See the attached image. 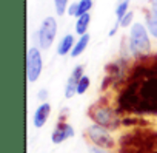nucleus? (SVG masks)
Instances as JSON below:
<instances>
[{"instance_id": "nucleus-19", "label": "nucleus", "mask_w": 157, "mask_h": 153, "mask_svg": "<svg viewBox=\"0 0 157 153\" xmlns=\"http://www.w3.org/2000/svg\"><path fill=\"white\" fill-rule=\"evenodd\" d=\"M88 153H109L108 150H105V148H102V147H91L90 150H88Z\"/></svg>"}, {"instance_id": "nucleus-3", "label": "nucleus", "mask_w": 157, "mask_h": 153, "mask_svg": "<svg viewBox=\"0 0 157 153\" xmlns=\"http://www.w3.org/2000/svg\"><path fill=\"white\" fill-rule=\"evenodd\" d=\"M56 34H57V22L54 17H46L43 19L40 28H39V46L42 50H48L54 39H56Z\"/></svg>"}, {"instance_id": "nucleus-4", "label": "nucleus", "mask_w": 157, "mask_h": 153, "mask_svg": "<svg viewBox=\"0 0 157 153\" xmlns=\"http://www.w3.org/2000/svg\"><path fill=\"white\" fill-rule=\"evenodd\" d=\"M88 138L94 142V145L102 147V148H106V147L113 145V138H111L109 131L106 130V127L99 125V124H94V125L88 127Z\"/></svg>"}, {"instance_id": "nucleus-5", "label": "nucleus", "mask_w": 157, "mask_h": 153, "mask_svg": "<svg viewBox=\"0 0 157 153\" xmlns=\"http://www.w3.org/2000/svg\"><path fill=\"white\" fill-rule=\"evenodd\" d=\"M83 76L85 74H83V66L82 65H77L72 70L69 79L66 82V87H65V98L66 99H71V98H74V95H77V84H78V81H80Z\"/></svg>"}, {"instance_id": "nucleus-21", "label": "nucleus", "mask_w": 157, "mask_h": 153, "mask_svg": "<svg viewBox=\"0 0 157 153\" xmlns=\"http://www.w3.org/2000/svg\"><path fill=\"white\" fill-rule=\"evenodd\" d=\"M151 11L157 13V0H151Z\"/></svg>"}, {"instance_id": "nucleus-14", "label": "nucleus", "mask_w": 157, "mask_h": 153, "mask_svg": "<svg viewBox=\"0 0 157 153\" xmlns=\"http://www.w3.org/2000/svg\"><path fill=\"white\" fill-rule=\"evenodd\" d=\"M91 8H93V0H80V2H78V13H77V17H80V16L90 13Z\"/></svg>"}, {"instance_id": "nucleus-15", "label": "nucleus", "mask_w": 157, "mask_h": 153, "mask_svg": "<svg viewBox=\"0 0 157 153\" xmlns=\"http://www.w3.org/2000/svg\"><path fill=\"white\" fill-rule=\"evenodd\" d=\"M90 84H91L90 78H88V76H83V78L78 81V84H77V95H83V93H86V90L90 88Z\"/></svg>"}, {"instance_id": "nucleus-10", "label": "nucleus", "mask_w": 157, "mask_h": 153, "mask_svg": "<svg viewBox=\"0 0 157 153\" xmlns=\"http://www.w3.org/2000/svg\"><path fill=\"white\" fill-rule=\"evenodd\" d=\"M88 43H90V34L86 33V34L80 36V39L75 42V45H74V48H72V51H71V56H72V57H78V56H80V54L86 50Z\"/></svg>"}, {"instance_id": "nucleus-12", "label": "nucleus", "mask_w": 157, "mask_h": 153, "mask_svg": "<svg viewBox=\"0 0 157 153\" xmlns=\"http://www.w3.org/2000/svg\"><path fill=\"white\" fill-rule=\"evenodd\" d=\"M146 28H148L149 34L157 39V13L149 11L146 14Z\"/></svg>"}, {"instance_id": "nucleus-20", "label": "nucleus", "mask_w": 157, "mask_h": 153, "mask_svg": "<svg viewBox=\"0 0 157 153\" xmlns=\"http://www.w3.org/2000/svg\"><path fill=\"white\" fill-rule=\"evenodd\" d=\"M46 96H48V91H46V90H40V91H39V95H37V98H39L40 101H45V99H46Z\"/></svg>"}, {"instance_id": "nucleus-7", "label": "nucleus", "mask_w": 157, "mask_h": 153, "mask_svg": "<svg viewBox=\"0 0 157 153\" xmlns=\"http://www.w3.org/2000/svg\"><path fill=\"white\" fill-rule=\"evenodd\" d=\"M49 115H51V105H49L48 102L40 104V105L37 107L36 113H34V119H33L34 127H36V128H42V127L46 124Z\"/></svg>"}, {"instance_id": "nucleus-8", "label": "nucleus", "mask_w": 157, "mask_h": 153, "mask_svg": "<svg viewBox=\"0 0 157 153\" xmlns=\"http://www.w3.org/2000/svg\"><path fill=\"white\" fill-rule=\"evenodd\" d=\"M93 118L99 125H103V127H109L113 124V111L109 108H97L93 113Z\"/></svg>"}, {"instance_id": "nucleus-6", "label": "nucleus", "mask_w": 157, "mask_h": 153, "mask_svg": "<svg viewBox=\"0 0 157 153\" xmlns=\"http://www.w3.org/2000/svg\"><path fill=\"white\" fill-rule=\"evenodd\" d=\"M72 136H74V128H72L69 124H60V125H57V128L52 131L51 141H52L54 144H62V142H65L66 139H69V138H72Z\"/></svg>"}, {"instance_id": "nucleus-11", "label": "nucleus", "mask_w": 157, "mask_h": 153, "mask_svg": "<svg viewBox=\"0 0 157 153\" xmlns=\"http://www.w3.org/2000/svg\"><path fill=\"white\" fill-rule=\"evenodd\" d=\"M90 22H91L90 13H86V14H83V16H80V17H77V22H75V33H77L78 36L86 34L88 26H90Z\"/></svg>"}, {"instance_id": "nucleus-16", "label": "nucleus", "mask_w": 157, "mask_h": 153, "mask_svg": "<svg viewBox=\"0 0 157 153\" xmlns=\"http://www.w3.org/2000/svg\"><path fill=\"white\" fill-rule=\"evenodd\" d=\"M54 6H56V13L59 16H63L68 11V0H54Z\"/></svg>"}, {"instance_id": "nucleus-13", "label": "nucleus", "mask_w": 157, "mask_h": 153, "mask_svg": "<svg viewBox=\"0 0 157 153\" xmlns=\"http://www.w3.org/2000/svg\"><path fill=\"white\" fill-rule=\"evenodd\" d=\"M128 8H129V0H123V2L119 3V6L116 8V17H117V22L122 20V17L128 13Z\"/></svg>"}, {"instance_id": "nucleus-17", "label": "nucleus", "mask_w": 157, "mask_h": 153, "mask_svg": "<svg viewBox=\"0 0 157 153\" xmlns=\"http://www.w3.org/2000/svg\"><path fill=\"white\" fill-rule=\"evenodd\" d=\"M132 17H134V14L131 13V11H128L123 17H122V20H119L117 23H119V26H122V28H128L131 23H132Z\"/></svg>"}, {"instance_id": "nucleus-18", "label": "nucleus", "mask_w": 157, "mask_h": 153, "mask_svg": "<svg viewBox=\"0 0 157 153\" xmlns=\"http://www.w3.org/2000/svg\"><path fill=\"white\" fill-rule=\"evenodd\" d=\"M77 13H78V3H72L68 6V14L71 17H77Z\"/></svg>"}, {"instance_id": "nucleus-9", "label": "nucleus", "mask_w": 157, "mask_h": 153, "mask_svg": "<svg viewBox=\"0 0 157 153\" xmlns=\"http://www.w3.org/2000/svg\"><path fill=\"white\" fill-rule=\"evenodd\" d=\"M74 45H75L74 36H72V34H66V36L60 40V43H59V46H57V54L65 56V54L71 53L72 48H74Z\"/></svg>"}, {"instance_id": "nucleus-1", "label": "nucleus", "mask_w": 157, "mask_h": 153, "mask_svg": "<svg viewBox=\"0 0 157 153\" xmlns=\"http://www.w3.org/2000/svg\"><path fill=\"white\" fill-rule=\"evenodd\" d=\"M146 28L142 23H132L129 31V51L132 56H142L149 51L151 42Z\"/></svg>"}, {"instance_id": "nucleus-2", "label": "nucleus", "mask_w": 157, "mask_h": 153, "mask_svg": "<svg viewBox=\"0 0 157 153\" xmlns=\"http://www.w3.org/2000/svg\"><path fill=\"white\" fill-rule=\"evenodd\" d=\"M42 68H43V60H42V54L40 50L33 46L28 50L26 53V78L28 82H36L40 74H42Z\"/></svg>"}]
</instances>
